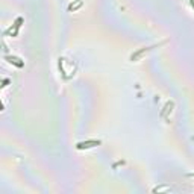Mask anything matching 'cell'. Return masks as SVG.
I'll list each match as a JSON object with an SVG mask.
<instances>
[{
  "instance_id": "cell-1",
  "label": "cell",
  "mask_w": 194,
  "mask_h": 194,
  "mask_svg": "<svg viewBox=\"0 0 194 194\" xmlns=\"http://www.w3.org/2000/svg\"><path fill=\"white\" fill-rule=\"evenodd\" d=\"M100 141H87V143H79L77 144V149H85V147H94V146H99Z\"/></svg>"
},
{
  "instance_id": "cell-2",
  "label": "cell",
  "mask_w": 194,
  "mask_h": 194,
  "mask_svg": "<svg viewBox=\"0 0 194 194\" xmlns=\"http://www.w3.org/2000/svg\"><path fill=\"white\" fill-rule=\"evenodd\" d=\"M191 6L194 8V0H191Z\"/></svg>"
}]
</instances>
